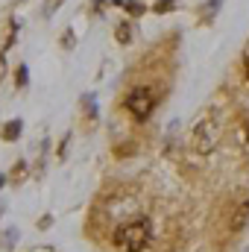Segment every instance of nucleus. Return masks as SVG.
I'll list each match as a JSON object with an SVG mask.
<instances>
[{"label":"nucleus","instance_id":"1","mask_svg":"<svg viewBox=\"0 0 249 252\" xmlns=\"http://www.w3.org/2000/svg\"><path fill=\"white\" fill-rule=\"evenodd\" d=\"M153 238V226L147 217H138V220H129V223H121L115 229V244L124 252H144L147 244Z\"/></svg>","mask_w":249,"mask_h":252},{"label":"nucleus","instance_id":"2","mask_svg":"<svg viewBox=\"0 0 249 252\" xmlns=\"http://www.w3.org/2000/svg\"><path fill=\"white\" fill-rule=\"evenodd\" d=\"M220 118L214 115V112H208L199 124L193 126V132H190V147L199 153V156H208L214 147H217V141H220Z\"/></svg>","mask_w":249,"mask_h":252},{"label":"nucleus","instance_id":"3","mask_svg":"<svg viewBox=\"0 0 249 252\" xmlns=\"http://www.w3.org/2000/svg\"><path fill=\"white\" fill-rule=\"evenodd\" d=\"M124 106H126V112H129L135 121H141V124H144V121L153 115V109H156V97H153V91H150V88L138 85V88H132V91L126 94Z\"/></svg>","mask_w":249,"mask_h":252},{"label":"nucleus","instance_id":"4","mask_svg":"<svg viewBox=\"0 0 249 252\" xmlns=\"http://www.w3.org/2000/svg\"><path fill=\"white\" fill-rule=\"evenodd\" d=\"M247 223H249V199H244V202H238V208L232 211V217H229V229H232V232H241Z\"/></svg>","mask_w":249,"mask_h":252},{"label":"nucleus","instance_id":"5","mask_svg":"<svg viewBox=\"0 0 249 252\" xmlns=\"http://www.w3.org/2000/svg\"><path fill=\"white\" fill-rule=\"evenodd\" d=\"M0 135H3V141H15V138L21 135V121H9V124L3 126Z\"/></svg>","mask_w":249,"mask_h":252},{"label":"nucleus","instance_id":"6","mask_svg":"<svg viewBox=\"0 0 249 252\" xmlns=\"http://www.w3.org/2000/svg\"><path fill=\"white\" fill-rule=\"evenodd\" d=\"M129 32H132L129 24H121V27H118V41H121V44H129V38H132Z\"/></svg>","mask_w":249,"mask_h":252},{"label":"nucleus","instance_id":"7","mask_svg":"<svg viewBox=\"0 0 249 252\" xmlns=\"http://www.w3.org/2000/svg\"><path fill=\"white\" fill-rule=\"evenodd\" d=\"M121 6H126V12H132V15H141L144 12V6L141 3H132V0H118Z\"/></svg>","mask_w":249,"mask_h":252},{"label":"nucleus","instance_id":"8","mask_svg":"<svg viewBox=\"0 0 249 252\" xmlns=\"http://www.w3.org/2000/svg\"><path fill=\"white\" fill-rule=\"evenodd\" d=\"M170 9H173V0H158V3H156V12H161V15L170 12Z\"/></svg>","mask_w":249,"mask_h":252},{"label":"nucleus","instance_id":"9","mask_svg":"<svg viewBox=\"0 0 249 252\" xmlns=\"http://www.w3.org/2000/svg\"><path fill=\"white\" fill-rule=\"evenodd\" d=\"M18 85H27V67H18Z\"/></svg>","mask_w":249,"mask_h":252},{"label":"nucleus","instance_id":"10","mask_svg":"<svg viewBox=\"0 0 249 252\" xmlns=\"http://www.w3.org/2000/svg\"><path fill=\"white\" fill-rule=\"evenodd\" d=\"M247 79H249V56H247Z\"/></svg>","mask_w":249,"mask_h":252},{"label":"nucleus","instance_id":"11","mask_svg":"<svg viewBox=\"0 0 249 252\" xmlns=\"http://www.w3.org/2000/svg\"><path fill=\"white\" fill-rule=\"evenodd\" d=\"M247 132H249V129H247Z\"/></svg>","mask_w":249,"mask_h":252}]
</instances>
